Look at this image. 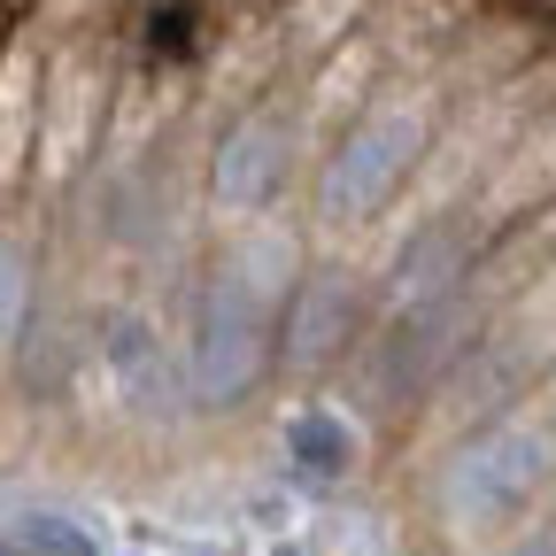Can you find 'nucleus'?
Returning <instances> with one entry per match:
<instances>
[{
	"instance_id": "f257e3e1",
	"label": "nucleus",
	"mask_w": 556,
	"mask_h": 556,
	"mask_svg": "<svg viewBox=\"0 0 556 556\" xmlns=\"http://www.w3.org/2000/svg\"><path fill=\"white\" fill-rule=\"evenodd\" d=\"M116 47L124 39H47V109H39L31 193H62L93 170L109 101H116Z\"/></svg>"
},
{
	"instance_id": "7ed1b4c3",
	"label": "nucleus",
	"mask_w": 556,
	"mask_h": 556,
	"mask_svg": "<svg viewBox=\"0 0 556 556\" xmlns=\"http://www.w3.org/2000/svg\"><path fill=\"white\" fill-rule=\"evenodd\" d=\"M208 9H217V16H270L278 0H208Z\"/></svg>"
},
{
	"instance_id": "20e7f679",
	"label": "nucleus",
	"mask_w": 556,
	"mask_h": 556,
	"mask_svg": "<svg viewBox=\"0 0 556 556\" xmlns=\"http://www.w3.org/2000/svg\"><path fill=\"white\" fill-rule=\"evenodd\" d=\"M0 16H9V24H31V16H39V0H0Z\"/></svg>"
},
{
	"instance_id": "f03ea898",
	"label": "nucleus",
	"mask_w": 556,
	"mask_h": 556,
	"mask_svg": "<svg viewBox=\"0 0 556 556\" xmlns=\"http://www.w3.org/2000/svg\"><path fill=\"white\" fill-rule=\"evenodd\" d=\"M541 208H556V101L518 131V148L495 163V178L479 186V201L464 208V217H471L486 240H503V232H518L526 217H541Z\"/></svg>"
}]
</instances>
